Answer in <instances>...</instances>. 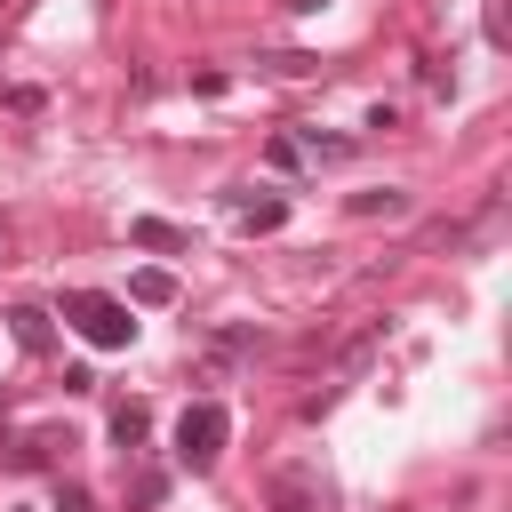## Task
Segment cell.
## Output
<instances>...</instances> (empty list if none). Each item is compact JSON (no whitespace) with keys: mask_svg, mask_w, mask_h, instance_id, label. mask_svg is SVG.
<instances>
[{"mask_svg":"<svg viewBox=\"0 0 512 512\" xmlns=\"http://www.w3.org/2000/svg\"><path fill=\"white\" fill-rule=\"evenodd\" d=\"M256 72H272V80H312V72H320V56H304V48H280V56H256Z\"/></svg>","mask_w":512,"mask_h":512,"instance_id":"7c38bea8","label":"cell"},{"mask_svg":"<svg viewBox=\"0 0 512 512\" xmlns=\"http://www.w3.org/2000/svg\"><path fill=\"white\" fill-rule=\"evenodd\" d=\"M240 224H248V232H280V224H288V200H280V192H264V200L240 192Z\"/></svg>","mask_w":512,"mask_h":512,"instance_id":"30bf717a","label":"cell"},{"mask_svg":"<svg viewBox=\"0 0 512 512\" xmlns=\"http://www.w3.org/2000/svg\"><path fill=\"white\" fill-rule=\"evenodd\" d=\"M272 512H328V480L312 464H280L272 472Z\"/></svg>","mask_w":512,"mask_h":512,"instance_id":"3957f363","label":"cell"},{"mask_svg":"<svg viewBox=\"0 0 512 512\" xmlns=\"http://www.w3.org/2000/svg\"><path fill=\"white\" fill-rule=\"evenodd\" d=\"M56 512H88V488L80 480H56Z\"/></svg>","mask_w":512,"mask_h":512,"instance_id":"5bb4252c","label":"cell"},{"mask_svg":"<svg viewBox=\"0 0 512 512\" xmlns=\"http://www.w3.org/2000/svg\"><path fill=\"white\" fill-rule=\"evenodd\" d=\"M344 208H352L360 224H376V216H408V192H400V184H384V192H352Z\"/></svg>","mask_w":512,"mask_h":512,"instance_id":"9c48e42d","label":"cell"},{"mask_svg":"<svg viewBox=\"0 0 512 512\" xmlns=\"http://www.w3.org/2000/svg\"><path fill=\"white\" fill-rule=\"evenodd\" d=\"M264 168H280V176H288V168H304V152H296V136H288V128L264 144Z\"/></svg>","mask_w":512,"mask_h":512,"instance_id":"4fadbf2b","label":"cell"},{"mask_svg":"<svg viewBox=\"0 0 512 512\" xmlns=\"http://www.w3.org/2000/svg\"><path fill=\"white\" fill-rule=\"evenodd\" d=\"M224 440H232V408H224V400H192V408L176 416V464H184V472H208V464L224 456Z\"/></svg>","mask_w":512,"mask_h":512,"instance_id":"7a4b0ae2","label":"cell"},{"mask_svg":"<svg viewBox=\"0 0 512 512\" xmlns=\"http://www.w3.org/2000/svg\"><path fill=\"white\" fill-rule=\"evenodd\" d=\"M56 320H64L80 344H96V352H128V344H136V320H128V304H120V296H104V288H64Z\"/></svg>","mask_w":512,"mask_h":512,"instance_id":"6da1fadb","label":"cell"},{"mask_svg":"<svg viewBox=\"0 0 512 512\" xmlns=\"http://www.w3.org/2000/svg\"><path fill=\"white\" fill-rule=\"evenodd\" d=\"M128 248H144V256H192V232L168 224V216H128Z\"/></svg>","mask_w":512,"mask_h":512,"instance_id":"277c9868","label":"cell"},{"mask_svg":"<svg viewBox=\"0 0 512 512\" xmlns=\"http://www.w3.org/2000/svg\"><path fill=\"white\" fill-rule=\"evenodd\" d=\"M120 304H144V312H152V304H176V272H168V264H136Z\"/></svg>","mask_w":512,"mask_h":512,"instance_id":"8992f818","label":"cell"},{"mask_svg":"<svg viewBox=\"0 0 512 512\" xmlns=\"http://www.w3.org/2000/svg\"><path fill=\"white\" fill-rule=\"evenodd\" d=\"M8 336H16L32 360H48V352H56V320H48L40 304H16V312H8Z\"/></svg>","mask_w":512,"mask_h":512,"instance_id":"5b68a950","label":"cell"},{"mask_svg":"<svg viewBox=\"0 0 512 512\" xmlns=\"http://www.w3.org/2000/svg\"><path fill=\"white\" fill-rule=\"evenodd\" d=\"M288 8H296V16H312V8H328V0H288Z\"/></svg>","mask_w":512,"mask_h":512,"instance_id":"9a60e30c","label":"cell"},{"mask_svg":"<svg viewBox=\"0 0 512 512\" xmlns=\"http://www.w3.org/2000/svg\"><path fill=\"white\" fill-rule=\"evenodd\" d=\"M288 136H296L304 160H352V136H328V128H312V120H296Z\"/></svg>","mask_w":512,"mask_h":512,"instance_id":"ba28073f","label":"cell"},{"mask_svg":"<svg viewBox=\"0 0 512 512\" xmlns=\"http://www.w3.org/2000/svg\"><path fill=\"white\" fill-rule=\"evenodd\" d=\"M144 432H152V408H144V400H120V408H112V448H120V456H136V448H144Z\"/></svg>","mask_w":512,"mask_h":512,"instance_id":"52a82bcc","label":"cell"},{"mask_svg":"<svg viewBox=\"0 0 512 512\" xmlns=\"http://www.w3.org/2000/svg\"><path fill=\"white\" fill-rule=\"evenodd\" d=\"M56 448H72V432H32V440H16V448H8V464H16V472H32V464H48Z\"/></svg>","mask_w":512,"mask_h":512,"instance_id":"8fae6325","label":"cell"}]
</instances>
